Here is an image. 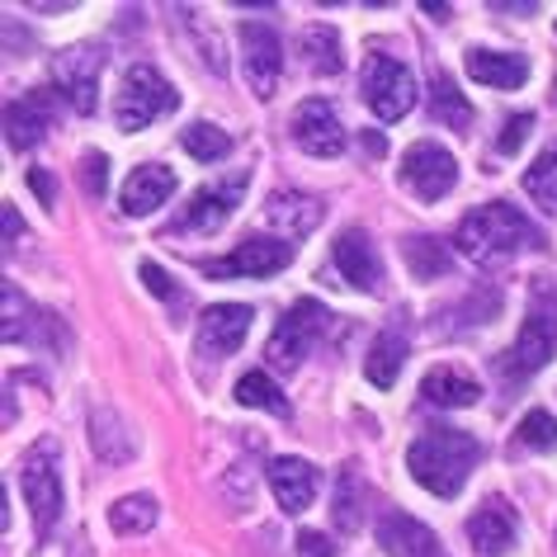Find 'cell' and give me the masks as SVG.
<instances>
[{
    "label": "cell",
    "instance_id": "1",
    "mask_svg": "<svg viewBox=\"0 0 557 557\" xmlns=\"http://www.w3.org/2000/svg\"><path fill=\"white\" fill-rule=\"evenodd\" d=\"M543 232L515 203H482L458 222V250L472 264H506L515 250H539Z\"/></svg>",
    "mask_w": 557,
    "mask_h": 557
},
{
    "label": "cell",
    "instance_id": "2",
    "mask_svg": "<svg viewBox=\"0 0 557 557\" xmlns=\"http://www.w3.org/2000/svg\"><path fill=\"white\" fill-rule=\"evenodd\" d=\"M478 440L468 430H449V425H435L425 430L421 440L407 449V468L411 478L435 496H458L468 482V472L478 468Z\"/></svg>",
    "mask_w": 557,
    "mask_h": 557
},
{
    "label": "cell",
    "instance_id": "3",
    "mask_svg": "<svg viewBox=\"0 0 557 557\" xmlns=\"http://www.w3.org/2000/svg\"><path fill=\"white\" fill-rule=\"evenodd\" d=\"M180 104V95L171 90V81H165L157 66H133L128 76H123L119 86V104H114V119L123 133H143L151 119L171 114Z\"/></svg>",
    "mask_w": 557,
    "mask_h": 557
},
{
    "label": "cell",
    "instance_id": "4",
    "mask_svg": "<svg viewBox=\"0 0 557 557\" xmlns=\"http://www.w3.org/2000/svg\"><path fill=\"white\" fill-rule=\"evenodd\" d=\"M322 331H326V308L317 298H302V302H294V308L278 317V326L270 331L264 355H270V364L278 373H294L302 364V355L322 341Z\"/></svg>",
    "mask_w": 557,
    "mask_h": 557
},
{
    "label": "cell",
    "instance_id": "5",
    "mask_svg": "<svg viewBox=\"0 0 557 557\" xmlns=\"http://www.w3.org/2000/svg\"><path fill=\"white\" fill-rule=\"evenodd\" d=\"M20 486H24V500H29V510H34L38 534H52L58 520H62V478H58V444L52 440L29 449L24 472H20Z\"/></svg>",
    "mask_w": 557,
    "mask_h": 557
},
{
    "label": "cell",
    "instance_id": "6",
    "mask_svg": "<svg viewBox=\"0 0 557 557\" xmlns=\"http://www.w3.org/2000/svg\"><path fill=\"white\" fill-rule=\"evenodd\" d=\"M246 185H250V171H236L232 180H218V185H203L194 199L180 208V218L165 227V236H189V232H218L236 208L246 199Z\"/></svg>",
    "mask_w": 557,
    "mask_h": 557
},
{
    "label": "cell",
    "instance_id": "7",
    "mask_svg": "<svg viewBox=\"0 0 557 557\" xmlns=\"http://www.w3.org/2000/svg\"><path fill=\"white\" fill-rule=\"evenodd\" d=\"M557 355V308L553 302H534L520 326V336H515V345L506 350V359H500V369H506V379H529L534 369H543L548 359Z\"/></svg>",
    "mask_w": 557,
    "mask_h": 557
},
{
    "label": "cell",
    "instance_id": "8",
    "mask_svg": "<svg viewBox=\"0 0 557 557\" xmlns=\"http://www.w3.org/2000/svg\"><path fill=\"white\" fill-rule=\"evenodd\" d=\"M364 104L383 123H397L401 114H411V104H416V81H411V72L397 58H383V52H373V58L364 62Z\"/></svg>",
    "mask_w": 557,
    "mask_h": 557
},
{
    "label": "cell",
    "instance_id": "9",
    "mask_svg": "<svg viewBox=\"0 0 557 557\" xmlns=\"http://www.w3.org/2000/svg\"><path fill=\"white\" fill-rule=\"evenodd\" d=\"M294 264V246L288 242H264V236H250L232 250V256L222 260H203V274L208 278H270L278 270H288Z\"/></svg>",
    "mask_w": 557,
    "mask_h": 557
},
{
    "label": "cell",
    "instance_id": "10",
    "mask_svg": "<svg viewBox=\"0 0 557 557\" xmlns=\"http://www.w3.org/2000/svg\"><path fill=\"white\" fill-rule=\"evenodd\" d=\"M401 185H407L416 199L435 203L458 185V161L440 143H416V147H407V157H401Z\"/></svg>",
    "mask_w": 557,
    "mask_h": 557
},
{
    "label": "cell",
    "instance_id": "11",
    "mask_svg": "<svg viewBox=\"0 0 557 557\" xmlns=\"http://www.w3.org/2000/svg\"><path fill=\"white\" fill-rule=\"evenodd\" d=\"M100 48H66L58 62H52V86L66 95V104L76 114H95V100H100Z\"/></svg>",
    "mask_w": 557,
    "mask_h": 557
},
{
    "label": "cell",
    "instance_id": "12",
    "mask_svg": "<svg viewBox=\"0 0 557 557\" xmlns=\"http://www.w3.org/2000/svg\"><path fill=\"white\" fill-rule=\"evenodd\" d=\"M250 317L256 312H250L246 302H218V308H208L199 317V326H194V350L203 359H227L232 350H242Z\"/></svg>",
    "mask_w": 557,
    "mask_h": 557
},
{
    "label": "cell",
    "instance_id": "13",
    "mask_svg": "<svg viewBox=\"0 0 557 557\" xmlns=\"http://www.w3.org/2000/svg\"><path fill=\"white\" fill-rule=\"evenodd\" d=\"M242 62H246V81L256 95H274L278 90V72H284V52H278V34L270 24H242Z\"/></svg>",
    "mask_w": 557,
    "mask_h": 557
},
{
    "label": "cell",
    "instance_id": "14",
    "mask_svg": "<svg viewBox=\"0 0 557 557\" xmlns=\"http://www.w3.org/2000/svg\"><path fill=\"white\" fill-rule=\"evenodd\" d=\"M331 260H336V270L345 274V284L359 288V294H379L383 288V260H379V250H373L364 227L341 232L336 246H331Z\"/></svg>",
    "mask_w": 557,
    "mask_h": 557
},
{
    "label": "cell",
    "instance_id": "15",
    "mask_svg": "<svg viewBox=\"0 0 557 557\" xmlns=\"http://www.w3.org/2000/svg\"><path fill=\"white\" fill-rule=\"evenodd\" d=\"M294 143L308 157H341L345 151V123L326 100H302L294 109Z\"/></svg>",
    "mask_w": 557,
    "mask_h": 557
},
{
    "label": "cell",
    "instance_id": "16",
    "mask_svg": "<svg viewBox=\"0 0 557 557\" xmlns=\"http://www.w3.org/2000/svg\"><path fill=\"white\" fill-rule=\"evenodd\" d=\"M270 492L284 515H302L322 492V472L308 458H274L270 463Z\"/></svg>",
    "mask_w": 557,
    "mask_h": 557
},
{
    "label": "cell",
    "instance_id": "17",
    "mask_svg": "<svg viewBox=\"0 0 557 557\" xmlns=\"http://www.w3.org/2000/svg\"><path fill=\"white\" fill-rule=\"evenodd\" d=\"M171 194H175V171L161 165V161H151V165H137V171L128 175L119 203H123L128 218H147V213H157L161 203H171Z\"/></svg>",
    "mask_w": 557,
    "mask_h": 557
},
{
    "label": "cell",
    "instance_id": "18",
    "mask_svg": "<svg viewBox=\"0 0 557 557\" xmlns=\"http://www.w3.org/2000/svg\"><path fill=\"white\" fill-rule=\"evenodd\" d=\"M379 548L387 557H444L435 534H430L421 520L401 515V510H383V520H379Z\"/></svg>",
    "mask_w": 557,
    "mask_h": 557
},
{
    "label": "cell",
    "instance_id": "19",
    "mask_svg": "<svg viewBox=\"0 0 557 557\" xmlns=\"http://www.w3.org/2000/svg\"><path fill=\"white\" fill-rule=\"evenodd\" d=\"M0 331H5L10 345H44L48 331H52V336H66V331L52 322L48 312H38L34 302L20 294V288H5V322H0Z\"/></svg>",
    "mask_w": 557,
    "mask_h": 557
},
{
    "label": "cell",
    "instance_id": "20",
    "mask_svg": "<svg viewBox=\"0 0 557 557\" xmlns=\"http://www.w3.org/2000/svg\"><path fill=\"white\" fill-rule=\"evenodd\" d=\"M468 543L478 557H506L515 543V515L500 506V500H486V506L468 520Z\"/></svg>",
    "mask_w": 557,
    "mask_h": 557
},
{
    "label": "cell",
    "instance_id": "21",
    "mask_svg": "<svg viewBox=\"0 0 557 557\" xmlns=\"http://www.w3.org/2000/svg\"><path fill=\"white\" fill-rule=\"evenodd\" d=\"M468 76L482 81V86H496V90H520L524 76H529V62L520 58V52L472 48V52H468Z\"/></svg>",
    "mask_w": 557,
    "mask_h": 557
},
{
    "label": "cell",
    "instance_id": "22",
    "mask_svg": "<svg viewBox=\"0 0 557 557\" xmlns=\"http://www.w3.org/2000/svg\"><path fill=\"white\" fill-rule=\"evenodd\" d=\"M52 123V109H48V95H24V100H15L5 109V137L15 151H29L34 143H44Z\"/></svg>",
    "mask_w": 557,
    "mask_h": 557
},
{
    "label": "cell",
    "instance_id": "23",
    "mask_svg": "<svg viewBox=\"0 0 557 557\" xmlns=\"http://www.w3.org/2000/svg\"><path fill=\"white\" fill-rule=\"evenodd\" d=\"M264 222H270V227H284L288 236H302V232H312L317 222H322V203L308 199V194L284 189V194H274V199L264 203Z\"/></svg>",
    "mask_w": 557,
    "mask_h": 557
},
{
    "label": "cell",
    "instance_id": "24",
    "mask_svg": "<svg viewBox=\"0 0 557 557\" xmlns=\"http://www.w3.org/2000/svg\"><path fill=\"white\" fill-rule=\"evenodd\" d=\"M421 397L430 407H444V411H458V407H472L482 397V387L458 369H430L425 383H421Z\"/></svg>",
    "mask_w": 557,
    "mask_h": 557
},
{
    "label": "cell",
    "instance_id": "25",
    "mask_svg": "<svg viewBox=\"0 0 557 557\" xmlns=\"http://www.w3.org/2000/svg\"><path fill=\"white\" fill-rule=\"evenodd\" d=\"M401 364H407V336H401V331H383V336L373 341L369 359H364L369 383H373V387H393L397 373H401Z\"/></svg>",
    "mask_w": 557,
    "mask_h": 557
},
{
    "label": "cell",
    "instance_id": "26",
    "mask_svg": "<svg viewBox=\"0 0 557 557\" xmlns=\"http://www.w3.org/2000/svg\"><path fill=\"white\" fill-rule=\"evenodd\" d=\"M302 62H308L317 76H336L345 66L341 34L331 29V24H308V29H302Z\"/></svg>",
    "mask_w": 557,
    "mask_h": 557
},
{
    "label": "cell",
    "instance_id": "27",
    "mask_svg": "<svg viewBox=\"0 0 557 557\" xmlns=\"http://www.w3.org/2000/svg\"><path fill=\"white\" fill-rule=\"evenodd\" d=\"M401 256H407V270L416 278H444L454 264V256L444 250V242H435V236H407V242H401Z\"/></svg>",
    "mask_w": 557,
    "mask_h": 557
},
{
    "label": "cell",
    "instance_id": "28",
    "mask_svg": "<svg viewBox=\"0 0 557 557\" xmlns=\"http://www.w3.org/2000/svg\"><path fill=\"white\" fill-rule=\"evenodd\" d=\"M157 520H161L157 496H123L109 510V529L114 534H147V529H157Z\"/></svg>",
    "mask_w": 557,
    "mask_h": 557
},
{
    "label": "cell",
    "instance_id": "29",
    "mask_svg": "<svg viewBox=\"0 0 557 557\" xmlns=\"http://www.w3.org/2000/svg\"><path fill=\"white\" fill-rule=\"evenodd\" d=\"M236 401L242 407H256V411H270V416H288V397L278 393L270 383V373H242V383H236Z\"/></svg>",
    "mask_w": 557,
    "mask_h": 557
},
{
    "label": "cell",
    "instance_id": "30",
    "mask_svg": "<svg viewBox=\"0 0 557 557\" xmlns=\"http://www.w3.org/2000/svg\"><path fill=\"white\" fill-rule=\"evenodd\" d=\"M524 194H529V199H534L539 208L557 213V143L524 171Z\"/></svg>",
    "mask_w": 557,
    "mask_h": 557
},
{
    "label": "cell",
    "instance_id": "31",
    "mask_svg": "<svg viewBox=\"0 0 557 557\" xmlns=\"http://www.w3.org/2000/svg\"><path fill=\"white\" fill-rule=\"evenodd\" d=\"M430 109H435V119L449 123V128H468V123H472V104L454 90L449 76H435V81H430Z\"/></svg>",
    "mask_w": 557,
    "mask_h": 557
},
{
    "label": "cell",
    "instance_id": "32",
    "mask_svg": "<svg viewBox=\"0 0 557 557\" xmlns=\"http://www.w3.org/2000/svg\"><path fill=\"white\" fill-rule=\"evenodd\" d=\"M180 143H185V151L194 161H222L232 151V137L213 128V123H194V128L180 133Z\"/></svg>",
    "mask_w": 557,
    "mask_h": 557
},
{
    "label": "cell",
    "instance_id": "33",
    "mask_svg": "<svg viewBox=\"0 0 557 557\" xmlns=\"http://www.w3.org/2000/svg\"><path fill=\"white\" fill-rule=\"evenodd\" d=\"M90 425H95V430H90V435H95V449H100L109 463H123V458H133V444L123 440V435H119V444H114V430H123V421H119L114 411H104V407H100Z\"/></svg>",
    "mask_w": 557,
    "mask_h": 557
},
{
    "label": "cell",
    "instance_id": "34",
    "mask_svg": "<svg viewBox=\"0 0 557 557\" xmlns=\"http://www.w3.org/2000/svg\"><path fill=\"white\" fill-rule=\"evenodd\" d=\"M520 444H524V449H534V454L557 449V421L548 411H529L520 421Z\"/></svg>",
    "mask_w": 557,
    "mask_h": 557
},
{
    "label": "cell",
    "instance_id": "35",
    "mask_svg": "<svg viewBox=\"0 0 557 557\" xmlns=\"http://www.w3.org/2000/svg\"><path fill=\"white\" fill-rule=\"evenodd\" d=\"M336 524L341 529H355L359 524V482H355V472H341V486H336Z\"/></svg>",
    "mask_w": 557,
    "mask_h": 557
},
{
    "label": "cell",
    "instance_id": "36",
    "mask_svg": "<svg viewBox=\"0 0 557 557\" xmlns=\"http://www.w3.org/2000/svg\"><path fill=\"white\" fill-rule=\"evenodd\" d=\"M529 133H534V114H515V119L506 123V133L496 137V151H500V157H515Z\"/></svg>",
    "mask_w": 557,
    "mask_h": 557
},
{
    "label": "cell",
    "instance_id": "37",
    "mask_svg": "<svg viewBox=\"0 0 557 557\" xmlns=\"http://www.w3.org/2000/svg\"><path fill=\"white\" fill-rule=\"evenodd\" d=\"M81 175H86V194L90 199H104V180H109V161L100 151H90L86 161H81Z\"/></svg>",
    "mask_w": 557,
    "mask_h": 557
},
{
    "label": "cell",
    "instance_id": "38",
    "mask_svg": "<svg viewBox=\"0 0 557 557\" xmlns=\"http://www.w3.org/2000/svg\"><path fill=\"white\" fill-rule=\"evenodd\" d=\"M143 284L151 288V294H157V298H165V302H175L180 294H175V284H171V274H165V270H157V264H143Z\"/></svg>",
    "mask_w": 557,
    "mask_h": 557
},
{
    "label": "cell",
    "instance_id": "39",
    "mask_svg": "<svg viewBox=\"0 0 557 557\" xmlns=\"http://www.w3.org/2000/svg\"><path fill=\"white\" fill-rule=\"evenodd\" d=\"M298 557H336V543L326 534H298Z\"/></svg>",
    "mask_w": 557,
    "mask_h": 557
},
{
    "label": "cell",
    "instance_id": "40",
    "mask_svg": "<svg viewBox=\"0 0 557 557\" xmlns=\"http://www.w3.org/2000/svg\"><path fill=\"white\" fill-rule=\"evenodd\" d=\"M29 189H34L44 203H52V194H58V185H52V175H48V171H29Z\"/></svg>",
    "mask_w": 557,
    "mask_h": 557
},
{
    "label": "cell",
    "instance_id": "41",
    "mask_svg": "<svg viewBox=\"0 0 557 557\" xmlns=\"http://www.w3.org/2000/svg\"><path fill=\"white\" fill-rule=\"evenodd\" d=\"M364 147L373 151V157H379V151H387V143H383V137H379V133H369V137H364Z\"/></svg>",
    "mask_w": 557,
    "mask_h": 557
}]
</instances>
